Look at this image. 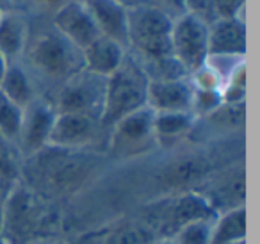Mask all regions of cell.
<instances>
[{"mask_svg":"<svg viewBox=\"0 0 260 244\" xmlns=\"http://www.w3.org/2000/svg\"><path fill=\"white\" fill-rule=\"evenodd\" d=\"M104 166V155L94 150H66L47 146L25 159L20 168L27 187L47 200L72 196L91 186Z\"/></svg>","mask_w":260,"mask_h":244,"instance_id":"obj_1","label":"cell"},{"mask_svg":"<svg viewBox=\"0 0 260 244\" xmlns=\"http://www.w3.org/2000/svg\"><path fill=\"white\" fill-rule=\"evenodd\" d=\"M62 216L50 200L34 193L23 182H16L6 196V244H43L59 240Z\"/></svg>","mask_w":260,"mask_h":244,"instance_id":"obj_2","label":"cell"},{"mask_svg":"<svg viewBox=\"0 0 260 244\" xmlns=\"http://www.w3.org/2000/svg\"><path fill=\"white\" fill-rule=\"evenodd\" d=\"M29 70L43 82L61 87L68 79L82 70V52L73 47L64 36L55 30V27H40L30 29L23 50Z\"/></svg>","mask_w":260,"mask_h":244,"instance_id":"obj_3","label":"cell"},{"mask_svg":"<svg viewBox=\"0 0 260 244\" xmlns=\"http://www.w3.org/2000/svg\"><path fill=\"white\" fill-rule=\"evenodd\" d=\"M148 86L150 79L141 63L132 54H126L121 66L105 79L100 112L102 127L109 132L125 116L148 107Z\"/></svg>","mask_w":260,"mask_h":244,"instance_id":"obj_4","label":"cell"},{"mask_svg":"<svg viewBox=\"0 0 260 244\" xmlns=\"http://www.w3.org/2000/svg\"><path fill=\"white\" fill-rule=\"evenodd\" d=\"M173 18L146 4L130 9L126 16V48L143 66L171 57Z\"/></svg>","mask_w":260,"mask_h":244,"instance_id":"obj_5","label":"cell"},{"mask_svg":"<svg viewBox=\"0 0 260 244\" xmlns=\"http://www.w3.org/2000/svg\"><path fill=\"white\" fill-rule=\"evenodd\" d=\"M217 212L198 191H180L148 203L139 221L155 235V239H171L182 226L198 219L214 218Z\"/></svg>","mask_w":260,"mask_h":244,"instance_id":"obj_6","label":"cell"},{"mask_svg":"<svg viewBox=\"0 0 260 244\" xmlns=\"http://www.w3.org/2000/svg\"><path fill=\"white\" fill-rule=\"evenodd\" d=\"M105 154L111 161H130L148 155L157 148L153 134V111L145 107L119 119L109 129Z\"/></svg>","mask_w":260,"mask_h":244,"instance_id":"obj_7","label":"cell"},{"mask_svg":"<svg viewBox=\"0 0 260 244\" xmlns=\"http://www.w3.org/2000/svg\"><path fill=\"white\" fill-rule=\"evenodd\" d=\"M171 54L187 75L202 68L209 59V25L184 13L173 20Z\"/></svg>","mask_w":260,"mask_h":244,"instance_id":"obj_8","label":"cell"},{"mask_svg":"<svg viewBox=\"0 0 260 244\" xmlns=\"http://www.w3.org/2000/svg\"><path fill=\"white\" fill-rule=\"evenodd\" d=\"M104 91V77L93 75L82 68L59 87L57 97L52 105L57 112H82L100 118Z\"/></svg>","mask_w":260,"mask_h":244,"instance_id":"obj_9","label":"cell"},{"mask_svg":"<svg viewBox=\"0 0 260 244\" xmlns=\"http://www.w3.org/2000/svg\"><path fill=\"white\" fill-rule=\"evenodd\" d=\"M104 130L98 116L82 112H57L48 146L66 150H93V144Z\"/></svg>","mask_w":260,"mask_h":244,"instance_id":"obj_10","label":"cell"},{"mask_svg":"<svg viewBox=\"0 0 260 244\" xmlns=\"http://www.w3.org/2000/svg\"><path fill=\"white\" fill-rule=\"evenodd\" d=\"M55 114L57 111L52 105V102L40 97L23 109L22 129H20V136L16 141V150L25 159L50 144Z\"/></svg>","mask_w":260,"mask_h":244,"instance_id":"obj_11","label":"cell"},{"mask_svg":"<svg viewBox=\"0 0 260 244\" xmlns=\"http://www.w3.org/2000/svg\"><path fill=\"white\" fill-rule=\"evenodd\" d=\"M52 25L61 36H64L73 47L80 52L87 48L96 38H100L96 23L93 22L89 11L84 8L80 0H72L52 16Z\"/></svg>","mask_w":260,"mask_h":244,"instance_id":"obj_12","label":"cell"},{"mask_svg":"<svg viewBox=\"0 0 260 244\" xmlns=\"http://www.w3.org/2000/svg\"><path fill=\"white\" fill-rule=\"evenodd\" d=\"M207 191H198L207 198L216 212L228 208L244 207L246 200V169L242 166H234L210 176L205 184Z\"/></svg>","mask_w":260,"mask_h":244,"instance_id":"obj_13","label":"cell"},{"mask_svg":"<svg viewBox=\"0 0 260 244\" xmlns=\"http://www.w3.org/2000/svg\"><path fill=\"white\" fill-rule=\"evenodd\" d=\"M155 235L139 219H116L102 228L91 230L70 244H152Z\"/></svg>","mask_w":260,"mask_h":244,"instance_id":"obj_14","label":"cell"},{"mask_svg":"<svg viewBox=\"0 0 260 244\" xmlns=\"http://www.w3.org/2000/svg\"><path fill=\"white\" fill-rule=\"evenodd\" d=\"M192 91L194 87L189 77L171 80H150L148 107L153 112H191Z\"/></svg>","mask_w":260,"mask_h":244,"instance_id":"obj_15","label":"cell"},{"mask_svg":"<svg viewBox=\"0 0 260 244\" xmlns=\"http://www.w3.org/2000/svg\"><path fill=\"white\" fill-rule=\"evenodd\" d=\"M246 25L241 16H221L209 25V57H244Z\"/></svg>","mask_w":260,"mask_h":244,"instance_id":"obj_16","label":"cell"},{"mask_svg":"<svg viewBox=\"0 0 260 244\" xmlns=\"http://www.w3.org/2000/svg\"><path fill=\"white\" fill-rule=\"evenodd\" d=\"M126 54V48L118 41L100 36L82 50V68L93 75L107 79L121 66Z\"/></svg>","mask_w":260,"mask_h":244,"instance_id":"obj_17","label":"cell"},{"mask_svg":"<svg viewBox=\"0 0 260 244\" xmlns=\"http://www.w3.org/2000/svg\"><path fill=\"white\" fill-rule=\"evenodd\" d=\"M89 11L102 36L111 38L126 48V11L114 0H80Z\"/></svg>","mask_w":260,"mask_h":244,"instance_id":"obj_18","label":"cell"},{"mask_svg":"<svg viewBox=\"0 0 260 244\" xmlns=\"http://www.w3.org/2000/svg\"><path fill=\"white\" fill-rule=\"evenodd\" d=\"M196 125L191 112H153V134L157 146L173 148L180 144Z\"/></svg>","mask_w":260,"mask_h":244,"instance_id":"obj_19","label":"cell"},{"mask_svg":"<svg viewBox=\"0 0 260 244\" xmlns=\"http://www.w3.org/2000/svg\"><path fill=\"white\" fill-rule=\"evenodd\" d=\"M29 38V22L20 11H9L0 16V54L8 63H16L25 50Z\"/></svg>","mask_w":260,"mask_h":244,"instance_id":"obj_20","label":"cell"},{"mask_svg":"<svg viewBox=\"0 0 260 244\" xmlns=\"http://www.w3.org/2000/svg\"><path fill=\"white\" fill-rule=\"evenodd\" d=\"M160 176H162V180L168 184L170 189H175L173 193L192 191V184L205 180L207 162L205 159L196 157V155L180 157L178 161L171 162Z\"/></svg>","mask_w":260,"mask_h":244,"instance_id":"obj_21","label":"cell"},{"mask_svg":"<svg viewBox=\"0 0 260 244\" xmlns=\"http://www.w3.org/2000/svg\"><path fill=\"white\" fill-rule=\"evenodd\" d=\"M0 93L22 109H25L27 105L32 104L38 98L32 77L18 63H9L8 65L4 79L0 82Z\"/></svg>","mask_w":260,"mask_h":244,"instance_id":"obj_22","label":"cell"},{"mask_svg":"<svg viewBox=\"0 0 260 244\" xmlns=\"http://www.w3.org/2000/svg\"><path fill=\"white\" fill-rule=\"evenodd\" d=\"M246 207H235L217 212L212 226L210 244H244Z\"/></svg>","mask_w":260,"mask_h":244,"instance_id":"obj_23","label":"cell"},{"mask_svg":"<svg viewBox=\"0 0 260 244\" xmlns=\"http://www.w3.org/2000/svg\"><path fill=\"white\" fill-rule=\"evenodd\" d=\"M22 119L23 109L0 93V136L15 148L20 136V129H22Z\"/></svg>","mask_w":260,"mask_h":244,"instance_id":"obj_24","label":"cell"},{"mask_svg":"<svg viewBox=\"0 0 260 244\" xmlns=\"http://www.w3.org/2000/svg\"><path fill=\"white\" fill-rule=\"evenodd\" d=\"M214 218L198 219V221L189 223V225L182 226L171 239L177 244H210L212 242Z\"/></svg>","mask_w":260,"mask_h":244,"instance_id":"obj_25","label":"cell"},{"mask_svg":"<svg viewBox=\"0 0 260 244\" xmlns=\"http://www.w3.org/2000/svg\"><path fill=\"white\" fill-rule=\"evenodd\" d=\"M244 104H221L205 119H209L216 129L234 130L244 123Z\"/></svg>","mask_w":260,"mask_h":244,"instance_id":"obj_26","label":"cell"},{"mask_svg":"<svg viewBox=\"0 0 260 244\" xmlns=\"http://www.w3.org/2000/svg\"><path fill=\"white\" fill-rule=\"evenodd\" d=\"M0 180L8 189H11L20 180V166L15 159L13 144L0 136Z\"/></svg>","mask_w":260,"mask_h":244,"instance_id":"obj_27","label":"cell"},{"mask_svg":"<svg viewBox=\"0 0 260 244\" xmlns=\"http://www.w3.org/2000/svg\"><path fill=\"white\" fill-rule=\"evenodd\" d=\"M221 104H223L221 91L194 89L192 91L191 112L194 118H207V116L212 114Z\"/></svg>","mask_w":260,"mask_h":244,"instance_id":"obj_28","label":"cell"},{"mask_svg":"<svg viewBox=\"0 0 260 244\" xmlns=\"http://www.w3.org/2000/svg\"><path fill=\"white\" fill-rule=\"evenodd\" d=\"M184 9L187 15H192L210 25L219 18L217 0H184Z\"/></svg>","mask_w":260,"mask_h":244,"instance_id":"obj_29","label":"cell"},{"mask_svg":"<svg viewBox=\"0 0 260 244\" xmlns=\"http://www.w3.org/2000/svg\"><path fill=\"white\" fill-rule=\"evenodd\" d=\"M68 2L72 0H23L22 9H29L40 18H52Z\"/></svg>","mask_w":260,"mask_h":244,"instance_id":"obj_30","label":"cell"},{"mask_svg":"<svg viewBox=\"0 0 260 244\" xmlns=\"http://www.w3.org/2000/svg\"><path fill=\"white\" fill-rule=\"evenodd\" d=\"M148 4L157 9H160V11L166 13V15L171 16L173 20L185 13L184 0H148Z\"/></svg>","mask_w":260,"mask_h":244,"instance_id":"obj_31","label":"cell"},{"mask_svg":"<svg viewBox=\"0 0 260 244\" xmlns=\"http://www.w3.org/2000/svg\"><path fill=\"white\" fill-rule=\"evenodd\" d=\"M242 4H244V0H217L219 18L221 16H239Z\"/></svg>","mask_w":260,"mask_h":244,"instance_id":"obj_32","label":"cell"},{"mask_svg":"<svg viewBox=\"0 0 260 244\" xmlns=\"http://www.w3.org/2000/svg\"><path fill=\"white\" fill-rule=\"evenodd\" d=\"M8 187L0 180V244H6L4 240V212H6V196H8Z\"/></svg>","mask_w":260,"mask_h":244,"instance_id":"obj_33","label":"cell"},{"mask_svg":"<svg viewBox=\"0 0 260 244\" xmlns=\"http://www.w3.org/2000/svg\"><path fill=\"white\" fill-rule=\"evenodd\" d=\"M23 0H0V11H20L22 9Z\"/></svg>","mask_w":260,"mask_h":244,"instance_id":"obj_34","label":"cell"},{"mask_svg":"<svg viewBox=\"0 0 260 244\" xmlns=\"http://www.w3.org/2000/svg\"><path fill=\"white\" fill-rule=\"evenodd\" d=\"M114 2H116V4H119V6H123L126 11H130V9H136V8H141V6L148 4V0H114Z\"/></svg>","mask_w":260,"mask_h":244,"instance_id":"obj_35","label":"cell"},{"mask_svg":"<svg viewBox=\"0 0 260 244\" xmlns=\"http://www.w3.org/2000/svg\"><path fill=\"white\" fill-rule=\"evenodd\" d=\"M8 65H9L8 59L0 54V82H2V79H4V73H6V70H8Z\"/></svg>","mask_w":260,"mask_h":244,"instance_id":"obj_36","label":"cell"},{"mask_svg":"<svg viewBox=\"0 0 260 244\" xmlns=\"http://www.w3.org/2000/svg\"><path fill=\"white\" fill-rule=\"evenodd\" d=\"M152 244H177L173 239H155Z\"/></svg>","mask_w":260,"mask_h":244,"instance_id":"obj_37","label":"cell"},{"mask_svg":"<svg viewBox=\"0 0 260 244\" xmlns=\"http://www.w3.org/2000/svg\"><path fill=\"white\" fill-rule=\"evenodd\" d=\"M43 244H64L62 240H54V242H43Z\"/></svg>","mask_w":260,"mask_h":244,"instance_id":"obj_38","label":"cell"},{"mask_svg":"<svg viewBox=\"0 0 260 244\" xmlns=\"http://www.w3.org/2000/svg\"><path fill=\"white\" fill-rule=\"evenodd\" d=\"M0 16H2V11H0Z\"/></svg>","mask_w":260,"mask_h":244,"instance_id":"obj_39","label":"cell"}]
</instances>
